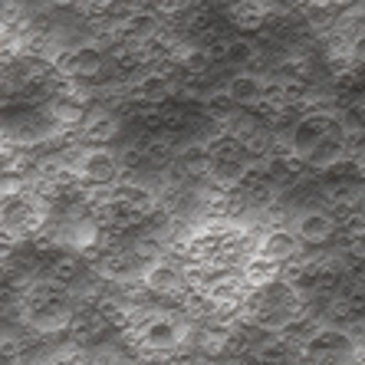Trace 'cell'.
Returning <instances> with one entry per match:
<instances>
[{
	"instance_id": "cell-1",
	"label": "cell",
	"mask_w": 365,
	"mask_h": 365,
	"mask_svg": "<svg viewBox=\"0 0 365 365\" xmlns=\"http://www.w3.org/2000/svg\"><path fill=\"white\" fill-rule=\"evenodd\" d=\"M73 171L93 187H112L125 175L122 158L109 145H79V152L73 155Z\"/></svg>"
},
{
	"instance_id": "cell-2",
	"label": "cell",
	"mask_w": 365,
	"mask_h": 365,
	"mask_svg": "<svg viewBox=\"0 0 365 365\" xmlns=\"http://www.w3.org/2000/svg\"><path fill=\"white\" fill-rule=\"evenodd\" d=\"M142 287L152 293V297H168V299H181L191 289V283H187V270L185 264H175L171 257H165V260H158V264H152L148 270H145L142 277Z\"/></svg>"
},
{
	"instance_id": "cell-3",
	"label": "cell",
	"mask_w": 365,
	"mask_h": 365,
	"mask_svg": "<svg viewBox=\"0 0 365 365\" xmlns=\"http://www.w3.org/2000/svg\"><path fill=\"white\" fill-rule=\"evenodd\" d=\"M56 69H60L63 76L69 79H99L102 73H106V53H102V46H96V43H83V46H73V50H66L63 56H56Z\"/></svg>"
},
{
	"instance_id": "cell-4",
	"label": "cell",
	"mask_w": 365,
	"mask_h": 365,
	"mask_svg": "<svg viewBox=\"0 0 365 365\" xmlns=\"http://www.w3.org/2000/svg\"><path fill=\"white\" fill-rule=\"evenodd\" d=\"M303 240H299L297 230L283 227V224H273V227H267L264 234H260V244H257V254L270 257V260H277V264H289V260H297L299 250H303Z\"/></svg>"
},
{
	"instance_id": "cell-5",
	"label": "cell",
	"mask_w": 365,
	"mask_h": 365,
	"mask_svg": "<svg viewBox=\"0 0 365 365\" xmlns=\"http://www.w3.org/2000/svg\"><path fill=\"white\" fill-rule=\"evenodd\" d=\"M293 230L299 234V240H303L306 247H323L339 234V224H336V217H332L326 207H309L306 214L297 217V227Z\"/></svg>"
},
{
	"instance_id": "cell-6",
	"label": "cell",
	"mask_w": 365,
	"mask_h": 365,
	"mask_svg": "<svg viewBox=\"0 0 365 365\" xmlns=\"http://www.w3.org/2000/svg\"><path fill=\"white\" fill-rule=\"evenodd\" d=\"M224 93L237 102L240 109H257V106L264 102V96L270 93V79L257 76V73H250V69H240V73H234V76L227 79Z\"/></svg>"
},
{
	"instance_id": "cell-7",
	"label": "cell",
	"mask_w": 365,
	"mask_h": 365,
	"mask_svg": "<svg viewBox=\"0 0 365 365\" xmlns=\"http://www.w3.org/2000/svg\"><path fill=\"white\" fill-rule=\"evenodd\" d=\"M122 125L119 119L112 115L109 109H89V115H86L83 128H79V142L83 145H109L112 138H119Z\"/></svg>"
},
{
	"instance_id": "cell-8",
	"label": "cell",
	"mask_w": 365,
	"mask_h": 365,
	"mask_svg": "<svg viewBox=\"0 0 365 365\" xmlns=\"http://www.w3.org/2000/svg\"><path fill=\"white\" fill-rule=\"evenodd\" d=\"M83 277H86V267H83V260L73 257V254H60L56 260L46 264V280L56 283V287H63V289H73Z\"/></svg>"
},
{
	"instance_id": "cell-9",
	"label": "cell",
	"mask_w": 365,
	"mask_h": 365,
	"mask_svg": "<svg viewBox=\"0 0 365 365\" xmlns=\"http://www.w3.org/2000/svg\"><path fill=\"white\" fill-rule=\"evenodd\" d=\"M342 250H346L349 260H365V234H359V237H346Z\"/></svg>"
},
{
	"instance_id": "cell-10",
	"label": "cell",
	"mask_w": 365,
	"mask_h": 365,
	"mask_svg": "<svg viewBox=\"0 0 365 365\" xmlns=\"http://www.w3.org/2000/svg\"><path fill=\"white\" fill-rule=\"evenodd\" d=\"M349 56H352V63H356V66H365V30L349 40Z\"/></svg>"
},
{
	"instance_id": "cell-11",
	"label": "cell",
	"mask_w": 365,
	"mask_h": 365,
	"mask_svg": "<svg viewBox=\"0 0 365 365\" xmlns=\"http://www.w3.org/2000/svg\"><path fill=\"white\" fill-rule=\"evenodd\" d=\"M352 165H356V171L365 178V142L359 145V148H352Z\"/></svg>"
}]
</instances>
